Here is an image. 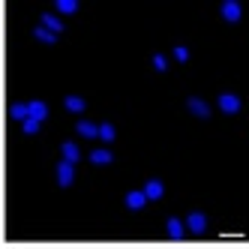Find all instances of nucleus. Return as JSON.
<instances>
[{
  "label": "nucleus",
  "mask_w": 249,
  "mask_h": 249,
  "mask_svg": "<svg viewBox=\"0 0 249 249\" xmlns=\"http://www.w3.org/2000/svg\"><path fill=\"white\" fill-rule=\"evenodd\" d=\"M216 105H219V111L222 114H228V117H234L237 111H240V96L237 93H231V90H225V93H219V99H216Z\"/></svg>",
  "instance_id": "nucleus-1"
},
{
  "label": "nucleus",
  "mask_w": 249,
  "mask_h": 249,
  "mask_svg": "<svg viewBox=\"0 0 249 249\" xmlns=\"http://www.w3.org/2000/svg\"><path fill=\"white\" fill-rule=\"evenodd\" d=\"M219 15H222L225 24H240V18H243V6L237 3V0H225V3L219 6Z\"/></svg>",
  "instance_id": "nucleus-2"
},
{
  "label": "nucleus",
  "mask_w": 249,
  "mask_h": 249,
  "mask_svg": "<svg viewBox=\"0 0 249 249\" xmlns=\"http://www.w3.org/2000/svg\"><path fill=\"white\" fill-rule=\"evenodd\" d=\"M72 180H75V165L66 162V159H60L57 162V183L66 189V186H72Z\"/></svg>",
  "instance_id": "nucleus-3"
},
{
  "label": "nucleus",
  "mask_w": 249,
  "mask_h": 249,
  "mask_svg": "<svg viewBox=\"0 0 249 249\" xmlns=\"http://www.w3.org/2000/svg\"><path fill=\"white\" fill-rule=\"evenodd\" d=\"M186 108L198 117V120H210V105H207L201 96H189V99H186Z\"/></svg>",
  "instance_id": "nucleus-4"
},
{
  "label": "nucleus",
  "mask_w": 249,
  "mask_h": 249,
  "mask_svg": "<svg viewBox=\"0 0 249 249\" xmlns=\"http://www.w3.org/2000/svg\"><path fill=\"white\" fill-rule=\"evenodd\" d=\"M186 228L192 231V234H204V231H207V216L201 210H192L186 216Z\"/></svg>",
  "instance_id": "nucleus-5"
},
{
  "label": "nucleus",
  "mask_w": 249,
  "mask_h": 249,
  "mask_svg": "<svg viewBox=\"0 0 249 249\" xmlns=\"http://www.w3.org/2000/svg\"><path fill=\"white\" fill-rule=\"evenodd\" d=\"M150 198H147V192L144 189H132V192H126V210H141V207H144Z\"/></svg>",
  "instance_id": "nucleus-6"
},
{
  "label": "nucleus",
  "mask_w": 249,
  "mask_h": 249,
  "mask_svg": "<svg viewBox=\"0 0 249 249\" xmlns=\"http://www.w3.org/2000/svg\"><path fill=\"white\" fill-rule=\"evenodd\" d=\"M60 150H63V159H66V162H78V159H81V150H78V144H75V141H63V144H60Z\"/></svg>",
  "instance_id": "nucleus-7"
},
{
  "label": "nucleus",
  "mask_w": 249,
  "mask_h": 249,
  "mask_svg": "<svg viewBox=\"0 0 249 249\" xmlns=\"http://www.w3.org/2000/svg\"><path fill=\"white\" fill-rule=\"evenodd\" d=\"M27 108H30V117L33 120H48V105L45 102H39V99H33V102H27Z\"/></svg>",
  "instance_id": "nucleus-8"
},
{
  "label": "nucleus",
  "mask_w": 249,
  "mask_h": 249,
  "mask_svg": "<svg viewBox=\"0 0 249 249\" xmlns=\"http://www.w3.org/2000/svg\"><path fill=\"white\" fill-rule=\"evenodd\" d=\"M165 231H168V237H171V240H180V237L186 234L183 222H180V219H174V216H168V222H165Z\"/></svg>",
  "instance_id": "nucleus-9"
},
{
  "label": "nucleus",
  "mask_w": 249,
  "mask_h": 249,
  "mask_svg": "<svg viewBox=\"0 0 249 249\" xmlns=\"http://www.w3.org/2000/svg\"><path fill=\"white\" fill-rule=\"evenodd\" d=\"M78 135L81 138H99V126H96V123H90V120H78Z\"/></svg>",
  "instance_id": "nucleus-10"
},
{
  "label": "nucleus",
  "mask_w": 249,
  "mask_h": 249,
  "mask_svg": "<svg viewBox=\"0 0 249 249\" xmlns=\"http://www.w3.org/2000/svg\"><path fill=\"white\" fill-rule=\"evenodd\" d=\"M144 192H147V198H150V201H159V198L165 195V186L159 183V180H147V183H144Z\"/></svg>",
  "instance_id": "nucleus-11"
},
{
  "label": "nucleus",
  "mask_w": 249,
  "mask_h": 249,
  "mask_svg": "<svg viewBox=\"0 0 249 249\" xmlns=\"http://www.w3.org/2000/svg\"><path fill=\"white\" fill-rule=\"evenodd\" d=\"M90 162L93 165H111L114 162V153L111 150H93L90 153Z\"/></svg>",
  "instance_id": "nucleus-12"
},
{
  "label": "nucleus",
  "mask_w": 249,
  "mask_h": 249,
  "mask_svg": "<svg viewBox=\"0 0 249 249\" xmlns=\"http://www.w3.org/2000/svg\"><path fill=\"white\" fill-rule=\"evenodd\" d=\"M63 105H66V111H72V114H81V111H84V99L75 96V93H69V96L63 99Z\"/></svg>",
  "instance_id": "nucleus-13"
},
{
  "label": "nucleus",
  "mask_w": 249,
  "mask_h": 249,
  "mask_svg": "<svg viewBox=\"0 0 249 249\" xmlns=\"http://www.w3.org/2000/svg\"><path fill=\"white\" fill-rule=\"evenodd\" d=\"M33 36H36L39 42H45V45H54V42H57V33H51V30H48V27H42V24L33 30Z\"/></svg>",
  "instance_id": "nucleus-14"
},
{
  "label": "nucleus",
  "mask_w": 249,
  "mask_h": 249,
  "mask_svg": "<svg viewBox=\"0 0 249 249\" xmlns=\"http://www.w3.org/2000/svg\"><path fill=\"white\" fill-rule=\"evenodd\" d=\"M42 27H48L51 33H60V30H63L60 18H57V15H51V12H42Z\"/></svg>",
  "instance_id": "nucleus-15"
},
{
  "label": "nucleus",
  "mask_w": 249,
  "mask_h": 249,
  "mask_svg": "<svg viewBox=\"0 0 249 249\" xmlns=\"http://www.w3.org/2000/svg\"><path fill=\"white\" fill-rule=\"evenodd\" d=\"M9 117H12V120H18V123H24V120L30 117L27 102H24V105H12V108H9Z\"/></svg>",
  "instance_id": "nucleus-16"
},
{
  "label": "nucleus",
  "mask_w": 249,
  "mask_h": 249,
  "mask_svg": "<svg viewBox=\"0 0 249 249\" xmlns=\"http://www.w3.org/2000/svg\"><path fill=\"white\" fill-rule=\"evenodd\" d=\"M99 138L105 141V144H111V141L117 138V132H114V126H111V123H99Z\"/></svg>",
  "instance_id": "nucleus-17"
},
{
  "label": "nucleus",
  "mask_w": 249,
  "mask_h": 249,
  "mask_svg": "<svg viewBox=\"0 0 249 249\" xmlns=\"http://www.w3.org/2000/svg\"><path fill=\"white\" fill-rule=\"evenodd\" d=\"M57 12H63V15H72V12H78V3L75 0H57Z\"/></svg>",
  "instance_id": "nucleus-18"
},
{
  "label": "nucleus",
  "mask_w": 249,
  "mask_h": 249,
  "mask_svg": "<svg viewBox=\"0 0 249 249\" xmlns=\"http://www.w3.org/2000/svg\"><path fill=\"white\" fill-rule=\"evenodd\" d=\"M21 132H24V135H36V132H39V120L27 117V120L21 123Z\"/></svg>",
  "instance_id": "nucleus-19"
},
{
  "label": "nucleus",
  "mask_w": 249,
  "mask_h": 249,
  "mask_svg": "<svg viewBox=\"0 0 249 249\" xmlns=\"http://www.w3.org/2000/svg\"><path fill=\"white\" fill-rule=\"evenodd\" d=\"M153 69H156V72H168V60H165V54H153Z\"/></svg>",
  "instance_id": "nucleus-20"
},
{
  "label": "nucleus",
  "mask_w": 249,
  "mask_h": 249,
  "mask_svg": "<svg viewBox=\"0 0 249 249\" xmlns=\"http://www.w3.org/2000/svg\"><path fill=\"white\" fill-rule=\"evenodd\" d=\"M174 57L180 60V63H186V60H189V48H186V45H177V48H174Z\"/></svg>",
  "instance_id": "nucleus-21"
}]
</instances>
